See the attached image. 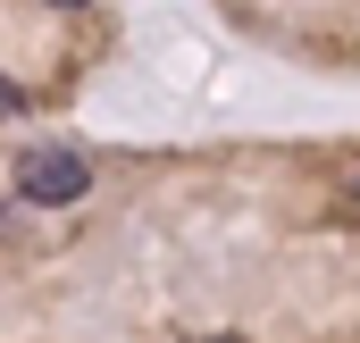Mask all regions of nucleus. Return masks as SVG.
Returning a JSON list of instances; mask_svg holds the SVG:
<instances>
[{
	"label": "nucleus",
	"mask_w": 360,
	"mask_h": 343,
	"mask_svg": "<svg viewBox=\"0 0 360 343\" xmlns=\"http://www.w3.org/2000/svg\"><path fill=\"white\" fill-rule=\"evenodd\" d=\"M92 193V168L76 151H34V160H17V201H34V209H68V201H84Z\"/></svg>",
	"instance_id": "obj_1"
},
{
	"label": "nucleus",
	"mask_w": 360,
	"mask_h": 343,
	"mask_svg": "<svg viewBox=\"0 0 360 343\" xmlns=\"http://www.w3.org/2000/svg\"><path fill=\"white\" fill-rule=\"evenodd\" d=\"M25 109V92H17V76H0V117H17Z\"/></svg>",
	"instance_id": "obj_2"
},
{
	"label": "nucleus",
	"mask_w": 360,
	"mask_h": 343,
	"mask_svg": "<svg viewBox=\"0 0 360 343\" xmlns=\"http://www.w3.org/2000/svg\"><path fill=\"white\" fill-rule=\"evenodd\" d=\"M193 343H243V335H193Z\"/></svg>",
	"instance_id": "obj_3"
},
{
	"label": "nucleus",
	"mask_w": 360,
	"mask_h": 343,
	"mask_svg": "<svg viewBox=\"0 0 360 343\" xmlns=\"http://www.w3.org/2000/svg\"><path fill=\"white\" fill-rule=\"evenodd\" d=\"M42 8H84V0H42Z\"/></svg>",
	"instance_id": "obj_4"
},
{
	"label": "nucleus",
	"mask_w": 360,
	"mask_h": 343,
	"mask_svg": "<svg viewBox=\"0 0 360 343\" xmlns=\"http://www.w3.org/2000/svg\"><path fill=\"white\" fill-rule=\"evenodd\" d=\"M352 201H360V176H352Z\"/></svg>",
	"instance_id": "obj_5"
}]
</instances>
